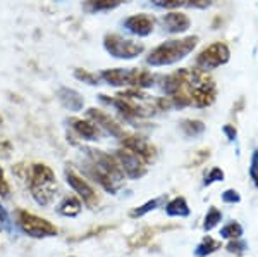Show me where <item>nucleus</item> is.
I'll use <instances>...</instances> for the list:
<instances>
[{
  "label": "nucleus",
  "mask_w": 258,
  "mask_h": 257,
  "mask_svg": "<svg viewBox=\"0 0 258 257\" xmlns=\"http://www.w3.org/2000/svg\"><path fill=\"white\" fill-rule=\"evenodd\" d=\"M11 152H12V143L6 138H0V157L7 159L11 156Z\"/></svg>",
  "instance_id": "obj_33"
},
{
  "label": "nucleus",
  "mask_w": 258,
  "mask_h": 257,
  "mask_svg": "<svg viewBox=\"0 0 258 257\" xmlns=\"http://www.w3.org/2000/svg\"><path fill=\"white\" fill-rule=\"evenodd\" d=\"M222 200L226 202V204H238V202L241 200V195L236 192V190L229 188L222 193Z\"/></svg>",
  "instance_id": "obj_31"
},
{
  "label": "nucleus",
  "mask_w": 258,
  "mask_h": 257,
  "mask_svg": "<svg viewBox=\"0 0 258 257\" xmlns=\"http://www.w3.org/2000/svg\"><path fill=\"white\" fill-rule=\"evenodd\" d=\"M126 0H86L85 9L88 12H102V11H110L115 9Z\"/></svg>",
  "instance_id": "obj_18"
},
{
  "label": "nucleus",
  "mask_w": 258,
  "mask_h": 257,
  "mask_svg": "<svg viewBox=\"0 0 258 257\" xmlns=\"http://www.w3.org/2000/svg\"><path fill=\"white\" fill-rule=\"evenodd\" d=\"M11 193V186L7 183L6 180V175H4V169L0 168V195L2 197H7Z\"/></svg>",
  "instance_id": "obj_34"
},
{
  "label": "nucleus",
  "mask_w": 258,
  "mask_h": 257,
  "mask_svg": "<svg viewBox=\"0 0 258 257\" xmlns=\"http://www.w3.org/2000/svg\"><path fill=\"white\" fill-rule=\"evenodd\" d=\"M122 143L126 148L133 150L135 154H138L145 163H148V161H152L153 157H155V148H153L147 140L140 138V136H126L124 135Z\"/></svg>",
  "instance_id": "obj_11"
},
{
  "label": "nucleus",
  "mask_w": 258,
  "mask_h": 257,
  "mask_svg": "<svg viewBox=\"0 0 258 257\" xmlns=\"http://www.w3.org/2000/svg\"><path fill=\"white\" fill-rule=\"evenodd\" d=\"M0 225L6 228L7 231H12V225H11V218H9V213L6 211V207L0 204Z\"/></svg>",
  "instance_id": "obj_32"
},
{
  "label": "nucleus",
  "mask_w": 258,
  "mask_h": 257,
  "mask_svg": "<svg viewBox=\"0 0 258 257\" xmlns=\"http://www.w3.org/2000/svg\"><path fill=\"white\" fill-rule=\"evenodd\" d=\"M115 156H117V161H119L120 168H122V171L126 173L129 178H133V180H138V178H141L147 173L145 161L141 159L138 154L129 150V148H120Z\"/></svg>",
  "instance_id": "obj_7"
},
{
  "label": "nucleus",
  "mask_w": 258,
  "mask_h": 257,
  "mask_svg": "<svg viewBox=\"0 0 258 257\" xmlns=\"http://www.w3.org/2000/svg\"><path fill=\"white\" fill-rule=\"evenodd\" d=\"M159 230H164V228H145L143 231L136 233L135 237L129 240V245H131V247H141V245H145V243H147L148 240L153 238V235H155Z\"/></svg>",
  "instance_id": "obj_20"
},
{
  "label": "nucleus",
  "mask_w": 258,
  "mask_h": 257,
  "mask_svg": "<svg viewBox=\"0 0 258 257\" xmlns=\"http://www.w3.org/2000/svg\"><path fill=\"white\" fill-rule=\"evenodd\" d=\"M224 180V171L220 168H214L212 171L209 173V175L205 176V186H209V185H212V183H215V181H222Z\"/></svg>",
  "instance_id": "obj_29"
},
{
  "label": "nucleus",
  "mask_w": 258,
  "mask_h": 257,
  "mask_svg": "<svg viewBox=\"0 0 258 257\" xmlns=\"http://www.w3.org/2000/svg\"><path fill=\"white\" fill-rule=\"evenodd\" d=\"M241 235H243V226L239 225V223H229L220 230V237L222 238H241Z\"/></svg>",
  "instance_id": "obj_23"
},
{
  "label": "nucleus",
  "mask_w": 258,
  "mask_h": 257,
  "mask_svg": "<svg viewBox=\"0 0 258 257\" xmlns=\"http://www.w3.org/2000/svg\"><path fill=\"white\" fill-rule=\"evenodd\" d=\"M18 225L21 230L26 235H30L33 238H47V237H55L59 233L55 226L50 221L43 218H38L35 214L28 213V211H18Z\"/></svg>",
  "instance_id": "obj_4"
},
{
  "label": "nucleus",
  "mask_w": 258,
  "mask_h": 257,
  "mask_svg": "<svg viewBox=\"0 0 258 257\" xmlns=\"http://www.w3.org/2000/svg\"><path fill=\"white\" fill-rule=\"evenodd\" d=\"M122 24L133 35L148 36L153 31V24L155 23H153V19L148 14H135V16H129L127 19H124Z\"/></svg>",
  "instance_id": "obj_10"
},
{
  "label": "nucleus",
  "mask_w": 258,
  "mask_h": 257,
  "mask_svg": "<svg viewBox=\"0 0 258 257\" xmlns=\"http://www.w3.org/2000/svg\"><path fill=\"white\" fill-rule=\"evenodd\" d=\"M162 202H164V197L153 198V200H148L147 204H143L141 207H138V209H133L131 213H129V216H131V218H141V216H145V214L150 213V211H155L157 207L162 204Z\"/></svg>",
  "instance_id": "obj_22"
},
{
  "label": "nucleus",
  "mask_w": 258,
  "mask_h": 257,
  "mask_svg": "<svg viewBox=\"0 0 258 257\" xmlns=\"http://www.w3.org/2000/svg\"><path fill=\"white\" fill-rule=\"evenodd\" d=\"M198 43V36H186L181 40H169L155 47L147 57V64L160 68V66L176 64L181 59H184L188 54L195 50Z\"/></svg>",
  "instance_id": "obj_2"
},
{
  "label": "nucleus",
  "mask_w": 258,
  "mask_h": 257,
  "mask_svg": "<svg viewBox=\"0 0 258 257\" xmlns=\"http://www.w3.org/2000/svg\"><path fill=\"white\" fill-rule=\"evenodd\" d=\"M153 85V76L148 71H138V76H136L135 86L136 88H147V86Z\"/></svg>",
  "instance_id": "obj_26"
},
{
  "label": "nucleus",
  "mask_w": 258,
  "mask_h": 257,
  "mask_svg": "<svg viewBox=\"0 0 258 257\" xmlns=\"http://www.w3.org/2000/svg\"><path fill=\"white\" fill-rule=\"evenodd\" d=\"M165 213L172 218H186L189 216V207L188 202L184 200L182 197H176L169 202L167 207H165Z\"/></svg>",
  "instance_id": "obj_16"
},
{
  "label": "nucleus",
  "mask_w": 258,
  "mask_h": 257,
  "mask_svg": "<svg viewBox=\"0 0 258 257\" xmlns=\"http://www.w3.org/2000/svg\"><path fill=\"white\" fill-rule=\"evenodd\" d=\"M181 130L184 131L186 136H198L205 131V124L198 119H186L181 123Z\"/></svg>",
  "instance_id": "obj_21"
},
{
  "label": "nucleus",
  "mask_w": 258,
  "mask_h": 257,
  "mask_svg": "<svg viewBox=\"0 0 258 257\" xmlns=\"http://www.w3.org/2000/svg\"><path fill=\"white\" fill-rule=\"evenodd\" d=\"M57 97H59V100L62 102V106H64L66 109L73 111V113L81 111L83 106H85V98H83L76 90L68 88V86H62V88H59Z\"/></svg>",
  "instance_id": "obj_14"
},
{
  "label": "nucleus",
  "mask_w": 258,
  "mask_h": 257,
  "mask_svg": "<svg viewBox=\"0 0 258 257\" xmlns=\"http://www.w3.org/2000/svg\"><path fill=\"white\" fill-rule=\"evenodd\" d=\"M224 133L227 135V138L231 140V142H234L236 136H238V131H236V128H232L231 124H227V126H224Z\"/></svg>",
  "instance_id": "obj_36"
},
{
  "label": "nucleus",
  "mask_w": 258,
  "mask_h": 257,
  "mask_svg": "<svg viewBox=\"0 0 258 257\" xmlns=\"http://www.w3.org/2000/svg\"><path fill=\"white\" fill-rule=\"evenodd\" d=\"M217 248H220V242L214 240L212 237H205V238H203V242L197 247L195 254H197V257H207V255L214 254Z\"/></svg>",
  "instance_id": "obj_19"
},
{
  "label": "nucleus",
  "mask_w": 258,
  "mask_h": 257,
  "mask_svg": "<svg viewBox=\"0 0 258 257\" xmlns=\"http://www.w3.org/2000/svg\"><path fill=\"white\" fill-rule=\"evenodd\" d=\"M88 157H90V166L88 173L95 181H98L107 192L115 193L119 190L120 183L124 180V171L120 168V164L115 163L114 157L102 150H93L88 148Z\"/></svg>",
  "instance_id": "obj_1"
},
{
  "label": "nucleus",
  "mask_w": 258,
  "mask_h": 257,
  "mask_svg": "<svg viewBox=\"0 0 258 257\" xmlns=\"http://www.w3.org/2000/svg\"><path fill=\"white\" fill-rule=\"evenodd\" d=\"M162 24H164V30L167 33H184L191 26V21L182 12H169L162 19Z\"/></svg>",
  "instance_id": "obj_12"
},
{
  "label": "nucleus",
  "mask_w": 258,
  "mask_h": 257,
  "mask_svg": "<svg viewBox=\"0 0 258 257\" xmlns=\"http://www.w3.org/2000/svg\"><path fill=\"white\" fill-rule=\"evenodd\" d=\"M66 180H68V183L71 185V188L83 198V202H85L86 205L95 207L98 204V197H97V193H95V190L91 188L83 178L74 175L73 171H66Z\"/></svg>",
  "instance_id": "obj_9"
},
{
  "label": "nucleus",
  "mask_w": 258,
  "mask_h": 257,
  "mask_svg": "<svg viewBox=\"0 0 258 257\" xmlns=\"http://www.w3.org/2000/svg\"><path fill=\"white\" fill-rule=\"evenodd\" d=\"M246 248H248V243L244 242V240H239V238H234L227 245V250L229 252H234V254H243Z\"/></svg>",
  "instance_id": "obj_30"
},
{
  "label": "nucleus",
  "mask_w": 258,
  "mask_h": 257,
  "mask_svg": "<svg viewBox=\"0 0 258 257\" xmlns=\"http://www.w3.org/2000/svg\"><path fill=\"white\" fill-rule=\"evenodd\" d=\"M103 47L115 59H135L145 50L143 43L122 38L120 35H107L103 38Z\"/></svg>",
  "instance_id": "obj_5"
},
{
  "label": "nucleus",
  "mask_w": 258,
  "mask_h": 257,
  "mask_svg": "<svg viewBox=\"0 0 258 257\" xmlns=\"http://www.w3.org/2000/svg\"><path fill=\"white\" fill-rule=\"evenodd\" d=\"M249 178L253 180L255 186H258V148L253 150L251 163H249Z\"/></svg>",
  "instance_id": "obj_28"
},
{
  "label": "nucleus",
  "mask_w": 258,
  "mask_h": 257,
  "mask_svg": "<svg viewBox=\"0 0 258 257\" xmlns=\"http://www.w3.org/2000/svg\"><path fill=\"white\" fill-rule=\"evenodd\" d=\"M74 76H76V80L88 83V85H98V81H100V76H97V74H93V73H88L86 69H74Z\"/></svg>",
  "instance_id": "obj_25"
},
{
  "label": "nucleus",
  "mask_w": 258,
  "mask_h": 257,
  "mask_svg": "<svg viewBox=\"0 0 258 257\" xmlns=\"http://www.w3.org/2000/svg\"><path fill=\"white\" fill-rule=\"evenodd\" d=\"M30 190L38 205H48L57 192V181L53 171L45 164H33L30 175Z\"/></svg>",
  "instance_id": "obj_3"
},
{
  "label": "nucleus",
  "mask_w": 258,
  "mask_h": 257,
  "mask_svg": "<svg viewBox=\"0 0 258 257\" xmlns=\"http://www.w3.org/2000/svg\"><path fill=\"white\" fill-rule=\"evenodd\" d=\"M214 2L215 0H184V4H188L191 7H197V9H207Z\"/></svg>",
  "instance_id": "obj_35"
},
{
  "label": "nucleus",
  "mask_w": 258,
  "mask_h": 257,
  "mask_svg": "<svg viewBox=\"0 0 258 257\" xmlns=\"http://www.w3.org/2000/svg\"><path fill=\"white\" fill-rule=\"evenodd\" d=\"M152 4L159 9H177L184 4V0H152Z\"/></svg>",
  "instance_id": "obj_27"
},
{
  "label": "nucleus",
  "mask_w": 258,
  "mask_h": 257,
  "mask_svg": "<svg viewBox=\"0 0 258 257\" xmlns=\"http://www.w3.org/2000/svg\"><path fill=\"white\" fill-rule=\"evenodd\" d=\"M136 76H138V69H135V68L105 69V71H102V74H100V78L112 86H124V85L135 86Z\"/></svg>",
  "instance_id": "obj_8"
},
{
  "label": "nucleus",
  "mask_w": 258,
  "mask_h": 257,
  "mask_svg": "<svg viewBox=\"0 0 258 257\" xmlns=\"http://www.w3.org/2000/svg\"><path fill=\"white\" fill-rule=\"evenodd\" d=\"M88 118H91L95 123L100 124L102 128H105L110 135H114V136H117V138L122 140L124 131L120 130V126L110 118V116H107L105 113H102V111H98V109H88Z\"/></svg>",
  "instance_id": "obj_13"
},
{
  "label": "nucleus",
  "mask_w": 258,
  "mask_h": 257,
  "mask_svg": "<svg viewBox=\"0 0 258 257\" xmlns=\"http://www.w3.org/2000/svg\"><path fill=\"white\" fill-rule=\"evenodd\" d=\"M231 57L229 47L222 41H215V43L209 45L207 48H203L197 57V66L200 71H212V69L219 68V66L226 64Z\"/></svg>",
  "instance_id": "obj_6"
},
{
  "label": "nucleus",
  "mask_w": 258,
  "mask_h": 257,
  "mask_svg": "<svg viewBox=\"0 0 258 257\" xmlns=\"http://www.w3.org/2000/svg\"><path fill=\"white\" fill-rule=\"evenodd\" d=\"M69 124H71V128L85 140H95L98 136L97 124L91 121H85V119H80V118H71Z\"/></svg>",
  "instance_id": "obj_15"
},
{
  "label": "nucleus",
  "mask_w": 258,
  "mask_h": 257,
  "mask_svg": "<svg viewBox=\"0 0 258 257\" xmlns=\"http://www.w3.org/2000/svg\"><path fill=\"white\" fill-rule=\"evenodd\" d=\"M220 219H222V214H220V211L215 209V207H212V209L209 211V214L205 216V223H203V228H205L207 231L214 230V228L220 223Z\"/></svg>",
  "instance_id": "obj_24"
},
{
  "label": "nucleus",
  "mask_w": 258,
  "mask_h": 257,
  "mask_svg": "<svg viewBox=\"0 0 258 257\" xmlns=\"http://www.w3.org/2000/svg\"><path fill=\"white\" fill-rule=\"evenodd\" d=\"M59 213L62 216H68V218H74L81 213V200L76 197H66L64 200L59 204Z\"/></svg>",
  "instance_id": "obj_17"
}]
</instances>
